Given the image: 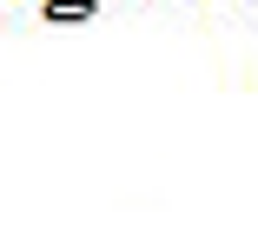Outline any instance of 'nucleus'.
<instances>
[{"label": "nucleus", "instance_id": "nucleus-1", "mask_svg": "<svg viewBox=\"0 0 258 245\" xmlns=\"http://www.w3.org/2000/svg\"><path fill=\"white\" fill-rule=\"evenodd\" d=\"M46 14H60V20H80V14H86V0H46Z\"/></svg>", "mask_w": 258, "mask_h": 245}]
</instances>
